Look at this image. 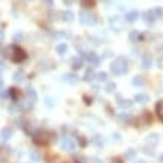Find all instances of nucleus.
Masks as SVG:
<instances>
[{
    "instance_id": "f257e3e1",
    "label": "nucleus",
    "mask_w": 163,
    "mask_h": 163,
    "mask_svg": "<svg viewBox=\"0 0 163 163\" xmlns=\"http://www.w3.org/2000/svg\"><path fill=\"white\" fill-rule=\"evenodd\" d=\"M111 70H112V74L117 75V76L124 75L127 70H129L127 60H126V59H123V57H118V59H115V60L112 61V64H111Z\"/></svg>"
},
{
    "instance_id": "f03ea898",
    "label": "nucleus",
    "mask_w": 163,
    "mask_h": 163,
    "mask_svg": "<svg viewBox=\"0 0 163 163\" xmlns=\"http://www.w3.org/2000/svg\"><path fill=\"white\" fill-rule=\"evenodd\" d=\"M79 21H81L84 26H94L96 23H97V18L90 11H82L81 14H79Z\"/></svg>"
},
{
    "instance_id": "7ed1b4c3",
    "label": "nucleus",
    "mask_w": 163,
    "mask_h": 163,
    "mask_svg": "<svg viewBox=\"0 0 163 163\" xmlns=\"http://www.w3.org/2000/svg\"><path fill=\"white\" fill-rule=\"evenodd\" d=\"M109 27L118 33V32H121L124 28V20L120 18V17H111L109 18Z\"/></svg>"
},
{
    "instance_id": "20e7f679",
    "label": "nucleus",
    "mask_w": 163,
    "mask_h": 163,
    "mask_svg": "<svg viewBox=\"0 0 163 163\" xmlns=\"http://www.w3.org/2000/svg\"><path fill=\"white\" fill-rule=\"evenodd\" d=\"M51 141V133L49 132H39L38 135H34V142L38 145H47Z\"/></svg>"
},
{
    "instance_id": "39448f33",
    "label": "nucleus",
    "mask_w": 163,
    "mask_h": 163,
    "mask_svg": "<svg viewBox=\"0 0 163 163\" xmlns=\"http://www.w3.org/2000/svg\"><path fill=\"white\" fill-rule=\"evenodd\" d=\"M60 145H61V150H64V151H74L75 150V142L70 138H63Z\"/></svg>"
},
{
    "instance_id": "423d86ee",
    "label": "nucleus",
    "mask_w": 163,
    "mask_h": 163,
    "mask_svg": "<svg viewBox=\"0 0 163 163\" xmlns=\"http://www.w3.org/2000/svg\"><path fill=\"white\" fill-rule=\"evenodd\" d=\"M84 59L89 61L90 64H93V66H97L100 63V59L97 57L96 53H84Z\"/></svg>"
},
{
    "instance_id": "0eeeda50",
    "label": "nucleus",
    "mask_w": 163,
    "mask_h": 163,
    "mask_svg": "<svg viewBox=\"0 0 163 163\" xmlns=\"http://www.w3.org/2000/svg\"><path fill=\"white\" fill-rule=\"evenodd\" d=\"M26 53L23 51V49H20V48H15L14 49V55H12V60L15 61V63H21L23 60H26Z\"/></svg>"
},
{
    "instance_id": "6e6552de",
    "label": "nucleus",
    "mask_w": 163,
    "mask_h": 163,
    "mask_svg": "<svg viewBox=\"0 0 163 163\" xmlns=\"http://www.w3.org/2000/svg\"><path fill=\"white\" fill-rule=\"evenodd\" d=\"M144 21H145L147 24H153V23L156 21V14H154V11H145V12H144Z\"/></svg>"
},
{
    "instance_id": "1a4fd4ad",
    "label": "nucleus",
    "mask_w": 163,
    "mask_h": 163,
    "mask_svg": "<svg viewBox=\"0 0 163 163\" xmlns=\"http://www.w3.org/2000/svg\"><path fill=\"white\" fill-rule=\"evenodd\" d=\"M138 17H139V12L138 11H130V12L126 14V21L127 23H135L138 20Z\"/></svg>"
},
{
    "instance_id": "9d476101",
    "label": "nucleus",
    "mask_w": 163,
    "mask_h": 163,
    "mask_svg": "<svg viewBox=\"0 0 163 163\" xmlns=\"http://www.w3.org/2000/svg\"><path fill=\"white\" fill-rule=\"evenodd\" d=\"M135 100L139 103H147V102H150V96L145 94V93H138L135 96Z\"/></svg>"
},
{
    "instance_id": "9b49d317",
    "label": "nucleus",
    "mask_w": 163,
    "mask_h": 163,
    "mask_svg": "<svg viewBox=\"0 0 163 163\" xmlns=\"http://www.w3.org/2000/svg\"><path fill=\"white\" fill-rule=\"evenodd\" d=\"M60 15H61V20L68 21V23L74 21V18H75V14H74V12H70V11H64V12H61Z\"/></svg>"
},
{
    "instance_id": "f8f14e48",
    "label": "nucleus",
    "mask_w": 163,
    "mask_h": 163,
    "mask_svg": "<svg viewBox=\"0 0 163 163\" xmlns=\"http://www.w3.org/2000/svg\"><path fill=\"white\" fill-rule=\"evenodd\" d=\"M27 97H28V100H30L32 103L38 102V94H36L34 89H27Z\"/></svg>"
},
{
    "instance_id": "ddd939ff",
    "label": "nucleus",
    "mask_w": 163,
    "mask_h": 163,
    "mask_svg": "<svg viewBox=\"0 0 163 163\" xmlns=\"http://www.w3.org/2000/svg\"><path fill=\"white\" fill-rule=\"evenodd\" d=\"M132 84H133L135 87H142L144 84H145V79H144L142 76H139V75H138V76H135V78L132 79Z\"/></svg>"
},
{
    "instance_id": "4468645a",
    "label": "nucleus",
    "mask_w": 163,
    "mask_h": 163,
    "mask_svg": "<svg viewBox=\"0 0 163 163\" xmlns=\"http://www.w3.org/2000/svg\"><path fill=\"white\" fill-rule=\"evenodd\" d=\"M151 64H153L151 57H150V55H144V57H142V68L144 69H150V68H151Z\"/></svg>"
},
{
    "instance_id": "2eb2a0df",
    "label": "nucleus",
    "mask_w": 163,
    "mask_h": 163,
    "mask_svg": "<svg viewBox=\"0 0 163 163\" xmlns=\"http://www.w3.org/2000/svg\"><path fill=\"white\" fill-rule=\"evenodd\" d=\"M55 49H57V53H59L60 55H64L66 53H68V45H66V43H59Z\"/></svg>"
},
{
    "instance_id": "dca6fc26",
    "label": "nucleus",
    "mask_w": 163,
    "mask_h": 163,
    "mask_svg": "<svg viewBox=\"0 0 163 163\" xmlns=\"http://www.w3.org/2000/svg\"><path fill=\"white\" fill-rule=\"evenodd\" d=\"M96 5V0H81V6L85 9H90Z\"/></svg>"
},
{
    "instance_id": "f3484780",
    "label": "nucleus",
    "mask_w": 163,
    "mask_h": 163,
    "mask_svg": "<svg viewBox=\"0 0 163 163\" xmlns=\"http://www.w3.org/2000/svg\"><path fill=\"white\" fill-rule=\"evenodd\" d=\"M12 136V129H9V127H5V129L2 130V138L6 141V139H9Z\"/></svg>"
},
{
    "instance_id": "a211bd4d",
    "label": "nucleus",
    "mask_w": 163,
    "mask_h": 163,
    "mask_svg": "<svg viewBox=\"0 0 163 163\" xmlns=\"http://www.w3.org/2000/svg\"><path fill=\"white\" fill-rule=\"evenodd\" d=\"M64 81L69 82V84H75V82H78V78H76V75L74 74H69L64 76Z\"/></svg>"
},
{
    "instance_id": "6ab92c4d",
    "label": "nucleus",
    "mask_w": 163,
    "mask_h": 163,
    "mask_svg": "<svg viewBox=\"0 0 163 163\" xmlns=\"http://www.w3.org/2000/svg\"><path fill=\"white\" fill-rule=\"evenodd\" d=\"M141 38V34H139V32L138 30H133V32H130L129 33V39L132 42H138V39Z\"/></svg>"
},
{
    "instance_id": "aec40b11",
    "label": "nucleus",
    "mask_w": 163,
    "mask_h": 163,
    "mask_svg": "<svg viewBox=\"0 0 163 163\" xmlns=\"http://www.w3.org/2000/svg\"><path fill=\"white\" fill-rule=\"evenodd\" d=\"M157 142H159V136L157 135H150L148 138H147V144H148V145H156Z\"/></svg>"
},
{
    "instance_id": "412c9836",
    "label": "nucleus",
    "mask_w": 163,
    "mask_h": 163,
    "mask_svg": "<svg viewBox=\"0 0 163 163\" xmlns=\"http://www.w3.org/2000/svg\"><path fill=\"white\" fill-rule=\"evenodd\" d=\"M156 112H157V115L160 117V120L163 121V100L156 105Z\"/></svg>"
},
{
    "instance_id": "4be33fe9",
    "label": "nucleus",
    "mask_w": 163,
    "mask_h": 163,
    "mask_svg": "<svg viewBox=\"0 0 163 163\" xmlns=\"http://www.w3.org/2000/svg\"><path fill=\"white\" fill-rule=\"evenodd\" d=\"M72 68L74 69H81L82 68V59H78V57L74 59V60H72Z\"/></svg>"
},
{
    "instance_id": "5701e85b",
    "label": "nucleus",
    "mask_w": 163,
    "mask_h": 163,
    "mask_svg": "<svg viewBox=\"0 0 163 163\" xmlns=\"http://www.w3.org/2000/svg\"><path fill=\"white\" fill-rule=\"evenodd\" d=\"M118 105H120L121 108H130V106H132L133 103H132V100H127V99H120Z\"/></svg>"
},
{
    "instance_id": "b1692460",
    "label": "nucleus",
    "mask_w": 163,
    "mask_h": 163,
    "mask_svg": "<svg viewBox=\"0 0 163 163\" xmlns=\"http://www.w3.org/2000/svg\"><path fill=\"white\" fill-rule=\"evenodd\" d=\"M55 38H60V39H68V38H70V33H69V32H57V33H55Z\"/></svg>"
},
{
    "instance_id": "393cba45",
    "label": "nucleus",
    "mask_w": 163,
    "mask_h": 163,
    "mask_svg": "<svg viewBox=\"0 0 163 163\" xmlns=\"http://www.w3.org/2000/svg\"><path fill=\"white\" fill-rule=\"evenodd\" d=\"M84 79H85L87 82L93 81V79H94V72H93V70H89V72L85 74V76H84Z\"/></svg>"
},
{
    "instance_id": "a878e982",
    "label": "nucleus",
    "mask_w": 163,
    "mask_h": 163,
    "mask_svg": "<svg viewBox=\"0 0 163 163\" xmlns=\"http://www.w3.org/2000/svg\"><path fill=\"white\" fill-rule=\"evenodd\" d=\"M96 78H97V81L105 82L106 79H108V75L105 74V72H100V74H97V75H96Z\"/></svg>"
},
{
    "instance_id": "bb28decb",
    "label": "nucleus",
    "mask_w": 163,
    "mask_h": 163,
    "mask_svg": "<svg viewBox=\"0 0 163 163\" xmlns=\"http://www.w3.org/2000/svg\"><path fill=\"white\" fill-rule=\"evenodd\" d=\"M115 89H117V85L114 82H108V84H106V91H108V93H114Z\"/></svg>"
},
{
    "instance_id": "cd10ccee",
    "label": "nucleus",
    "mask_w": 163,
    "mask_h": 163,
    "mask_svg": "<svg viewBox=\"0 0 163 163\" xmlns=\"http://www.w3.org/2000/svg\"><path fill=\"white\" fill-rule=\"evenodd\" d=\"M23 76H24L23 72H15V74H14V79H15V81H23V79H24Z\"/></svg>"
},
{
    "instance_id": "c85d7f7f",
    "label": "nucleus",
    "mask_w": 163,
    "mask_h": 163,
    "mask_svg": "<svg viewBox=\"0 0 163 163\" xmlns=\"http://www.w3.org/2000/svg\"><path fill=\"white\" fill-rule=\"evenodd\" d=\"M154 14H156V18H160L163 15V9L162 8H156V9H154Z\"/></svg>"
},
{
    "instance_id": "c756f323",
    "label": "nucleus",
    "mask_w": 163,
    "mask_h": 163,
    "mask_svg": "<svg viewBox=\"0 0 163 163\" xmlns=\"http://www.w3.org/2000/svg\"><path fill=\"white\" fill-rule=\"evenodd\" d=\"M120 121H130V115L129 114H121L120 115Z\"/></svg>"
},
{
    "instance_id": "7c9ffc66",
    "label": "nucleus",
    "mask_w": 163,
    "mask_h": 163,
    "mask_svg": "<svg viewBox=\"0 0 163 163\" xmlns=\"http://www.w3.org/2000/svg\"><path fill=\"white\" fill-rule=\"evenodd\" d=\"M45 103H47V106H49V108H53V106L55 105V103L53 102V99H51V97H47V99H45Z\"/></svg>"
},
{
    "instance_id": "2f4dec72",
    "label": "nucleus",
    "mask_w": 163,
    "mask_h": 163,
    "mask_svg": "<svg viewBox=\"0 0 163 163\" xmlns=\"http://www.w3.org/2000/svg\"><path fill=\"white\" fill-rule=\"evenodd\" d=\"M30 159H32L33 162H38V160H39V156H38V153H30Z\"/></svg>"
},
{
    "instance_id": "473e14b6",
    "label": "nucleus",
    "mask_w": 163,
    "mask_h": 163,
    "mask_svg": "<svg viewBox=\"0 0 163 163\" xmlns=\"http://www.w3.org/2000/svg\"><path fill=\"white\" fill-rule=\"evenodd\" d=\"M21 38H23V34H18V33H17V34H15V36H14V41H20V39H21Z\"/></svg>"
},
{
    "instance_id": "72a5a7b5",
    "label": "nucleus",
    "mask_w": 163,
    "mask_h": 163,
    "mask_svg": "<svg viewBox=\"0 0 163 163\" xmlns=\"http://www.w3.org/2000/svg\"><path fill=\"white\" fill-rule=\"evenodd\" d=\"M42 2H45V3H47V5H49V6H51V5H53V3H54V0H42Z\"/></svg>"
},
{
    "instance_id": "f704fd0d",
    "label": "nucleus",
    "mask_w": 163,
    "mask_h": 163,
    "mask_svg": "<svg viewBox=\"0 0 163 163\" xmlns=\"http://www.w3.org/2000/svg\"><path fill=\"white\" fill-rule=\"evenodd\" d=\"M135 156V151H133V150H132V151H129V153H127V157H133Z\"/></svg>"
},
{
    "instance_id": "c9c22d12",
    "label": "nucleus",
    "mask_w": 163,
    "mask_h": 163,
    "mask_svg": "<svg viewBox=\"0 0 163 163\" xmlns=\"http://www.w3.org/2000/svg\"><path fill=\"white\" fill-rule=\"evenodd\" d=\"M159 66H160V68H163V59H160V60H159Z\"/></svg>"
},
{
    "instance_id": "e433bc0d",
    "label": "nucleus",
    "mask_w": 163,
    "mask_h": 163,
    "mask_svg": "<svg viewBox=\"0 0 163 163\" xmlns=\"http://www.w3.org/2000/svg\"><path fill=\"white\" fill-rule=\"evenodd\" d=\"M159 163H163V154L160 157H159Z\"/></svg>"
},
{
    "instance_id": "4c0bfd02",
    "label": "nucleus",
    "mask_w": 163,
    "mask_h": 163,
    "mask_svg": "<svg viewBox=\"0 0 163 163\" xmlns=\"http://www.w3.org/2000/svg\"><path fill=\"white\" fill-rule=\"evenodd\" d=\"M2 74H3V66L0 64V76H2Z\"/></svg>"
},
{
    "instance_id": "58836bf2",
    "label": "nucleus",
    "mask_w": 163,
    "mask_h": 163,
    "mask_svg": "<svg viewBox=\"0 0 163 163\" xmlns=\"http://www.w3.org/2000/svg\"><path fill=\"white\" fill-rule=\"evenodd\" d=\"M2 38H3V32L0 30V41H2Z\"/></svg>"
},
{
    "instance_id": "ea45409f",
    "label": "nucleus",
    "mask_w": 163,
    "mask_h": 163,
    "mask_svg": "<svg viewBox=\"0 0 163 163\" xmlns=\"http://www.w3.org/2000/svg\"><path fill=\"white\" fill-rule=\"evenodd\" d=\"M136 163H147V162H145V160H138Z\"/></svg>"
},
{
    "instance_id": "a19ab883",
    "label": "nucleus",
    "mask_w": 163,
    "mask_h": 163,
    "mask_svg": "<svg viewBox=\"0 0 163 163\" xmlns=\"http://www.w3.org/2000/svg\"><path fill=\"white\" fill-rule=\"evenodd\" d=\"M2 89H3V82L0 81V90H2Z\"/></svg>"
}]
</instances>
